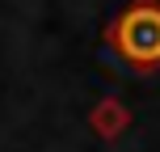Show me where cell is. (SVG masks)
<instances>
[{
  "label": "cell",
  "instance_id": "obj_1",
  "mask_svg": "<svg viewBox=\"0 0 160 152\" xmlns=\"http://www.w3.org/2000/svg\"><path fill=\"white\" fill-rule=\"evenodd\" d=\"M105 47L131 72L160 68V0H131L105 25Z\"/></svg>",
  "mask_w": 160,
  "mask_h": 152
}]
</instances>
